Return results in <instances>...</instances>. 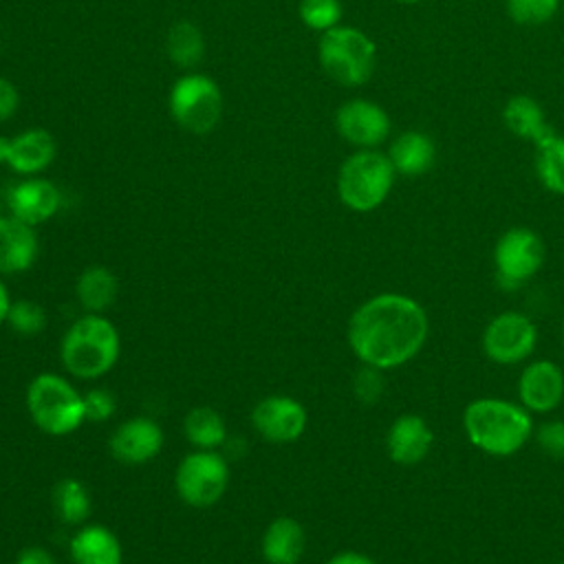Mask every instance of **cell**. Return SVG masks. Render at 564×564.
Segmentation results:
<instances>
[{
	"label": "cell",
	"instance_id": "obj_16",
	"mask_svg": "<svg viewBox=\"0 0 564 564\" xmlns=\"http://www.w3.org/2000/svg\"><path fill=\"white\" fill-rule=\"evenodd\" d=\"M163 430L148 416H132L117 425L108 441V449L115 460L123 465H143L159 456L163 447Z\"/></svg>",
	"mask_w": 564,
	"mask_h": 564
},
{
	"label": "cell",
	"instance_id": "obj_33",
	"mask_svg": "<svg viewBox=\"0 0 564 564\" xmlns=\"http://www.w3.org/2000/svg\"><path fill=\"white\" fill-rule=\"evenodd\" d=\"M535 438L549 456L564 458V421H549L540 425Z\"/></svg>",
	"mask_w": 564,
	"mask_h": 564
},
{
	"label": "cell",
	"instance_id": "obj_24",
	"mask_svg": "<svg viewBox=\"0 0 564 564\" xmlns=\"http://www.w3.org/2000/svg\"><path fill=\"white\" fill-rule=\"evenodd\" d=\"M51 502L55 509V516L70 527H82L90 518L93 500L86 489V485L77 478H62L55 482Z\"/></svg>",
	"mask_w": 564,
	"mask_h": 564
},
{
	"label": "cell",
	"instance_id": "obj_23",
	"mask_svg": "<svg viewBox=\"0 0 564 564\" xmlns=\"http://www.w3.org/2000/svg\"><path fill=\"white\" fill-rule=\"evenodd\" d=\"M117 291H119L117 275L104 264L86 267L79 273L77 284H75V295L86 313L104 315L115 304Z\"/></svg>",
	"mask_w": 564,
	"mask_h": 564
},
{
	"label": "cell",
	"instance_id": "obj_40",
	"mask_svg": "<svg viewBox=\"0 0 564 564\" xmlns=\"http://www.w3.org/2000/svg\"><path fill=\"white\" fill-rule=\"evenodd\" d=\"M560 564H564V562H560Z\"/></svg>",
	"mask_w": 564,
	"mask_h": 564
},
{
	"label": "cell",
	"instance_id": "obj_36",
	"mask_svg": "<svg viewBox=\"0 0 564 564\" xmlns=\"http://www.w3.org/2000/svg\"><path fill=\"white\" fill-rule=\"evenodd\" d=\"M326 564H377V562L359 551H339Z\"/></svg>",
	"mask_w": 564,
	"mask_h": 564
},
{
	"label": "cell",
	"instance_id": "obj_2",
	"mask_svg": "<svg viewBox=\"0 0 564 564\" xmlns=\"http://www.w3.org/2000/svg\"><path fill=\"white\" fill-rule=\"evenodd\" d=\"M463 430L476 449L505 458L529 443L533 419L520 403L498 397H480L467 403L463 412Z\"/></svg>",
	"mask_w": 564,
	"mask_h": 564
},
{
	"label": "cell",
	"instance_id": "obj_37",
	"mask_svg": "<svg viewBox=\"0 0 564 564\" xmlns=\"http://www.w3.org/2000/svg\"><path fill=\"white\" fill-rule=\"evenodd\" d=\"M9 308H11V297H9L7 284H4V282H2V278H0V324H2V322H7Z\"/></svg>",
	"mask_w": 564,
	"mask_h": 564
},
{
	"label": "cell",
	"instance_id": "obj_27",
	"mask_svg": "<svg viewBox=\"0 0 564 564\" xmlns=\"http://www.w3.org/2000/svg\"><path fill=\"white\" fill-rule=\"evenodd\" d=\"M165 51H167V57L181 68L198 66V62L205 55V40L200 29L187 20L172 24V29L167 31Z\"/></svg>",
	"mask_w": 564,
	"mask_h": 564
},
{
	"label": "cell",
	"instance_id": "obj_32",
	"mask_svg": "<svg viewBox=\"0 0 564 564\" xmlns=\"http://www.w3.org/2000/svg\"><path fill=\"white\" fill-rule=\"evenodd\" d=\"M117 403H115V397L110 390L106 388H93L84 394V412H86V421H93V423H101V421H108L115 412Z\"/></svg>",
	"mask_w": 564,
	"mask_h": 564
},
{
	"label": "cell",
	"instance_id": "obj_6",
	"mask_svg": "<svg viewBox=\"0 0 564 564\" xmlns=\"http://www.w3.org/2000/svg\"><path fill=\"white\" fill-rule=\"evenodd\" d=\"M322 70L341 86L366 84L377 64L375 42L355 26H333L322 33L317 44Z\"/></svg>",
	"mask_w": 564,
	"mask_h": 564
},
{
	"label": "cell",
	"instance_id": "obj_22",
	"mask_svg": "<svg viewBox=\"0 0 564 564\" xmlns=\"http://www.w3.org/2000/svg\"><path fill=\"white\" fill-rule=\"evenodd\" d=\"M502 121L507 130H511L516 137L533 143H540L551 132H555L546 123V117L540 104L529 95H513L502 108Z\"/></svg>",
	"mask_w": 564,
	"mask_h": 564
},
{
	"label": "cell",
	"instance_id": "obj_8",
	"mask_svg": "<svg viewBox=\"0 0 564 564\" xmlns=\"http://www.w3.org/2000/svg\"><path fill=\"white\" fill-rule=\"evenodd\" d=\"M229 465L216 449H196L181 458L174 487L178 498L194 509L214 507L227 491Z\"/></svg>",
	"mask_w": 564,
	"mask_h": 564
},
{
	"label": "cell",
	"instance_id": "obj_18",
	"mask_svg": "<svg viewBox=\"0 0 564 564\" xmlns=\"http://www.w3.org/2000/svg\"><path fill=\"white\" fill-rule=\"evenodd\" d=\"M40 242L31 225L0 212V275L31 269L37 260Z\"/></svg>",
	"mask_w": 564,
	"mask_h": 564
},
{
	"label": "cell",
	"instance_id": "obj_3",
	"mask_svg": "<svg viewBox=\"0 0 564 564\" xmlns=\"http://www.w3.org/2000/svg\"><path fill=\"white\" fill-rule=\"evenodd\" d=\"M121 352L117 326L101 313L77 317L62 337L59 359L75 379H99L110 372Z\"/></svg>",
	"mask_w": 564,
	"mask_h": 564
},
{
	"label": "cell",
	"instance_id": "obj_28",
	"mask_svg": "<svg viewBox=\"0 0 564 564\" xmlns=\"http://www.w3.org/2000/svg\"><path fill=\"white\" fill-rule=\"evenodd\" d=\"M344 7L339 0H300V20L313 31H328L339 24Z\"/></svg>",
	"mask_w": 564,
	"mask_h": 564
},
{
	"label": "cell",
	"instance_id": "obj_12",
	"mask_svg": "<svg viewBox=\"0 0 564 564\" xmlns=\"http://www.w3.org/2000/svg\"><path fill=\"white\" fill-rule=\"evenodd\" d=\"M335 128L346 143L375 150L390 134V117L377 101L348 99L335 112Z\"/></svg>",
	"mask_w": 564,
	"mask_h": 564
},
{
	"label": "cell",
	"instance_id": "obj_19",
	"mask_svg": "<svg viewBox=\"0 0 564 564\" xmlns=\"http://www.w3.org/2000/svg\"><path fill=\"white\" fill-rule=\"evenodd\" d=\"M73 564H121L123 549L115 531L104 524H82L68 544Z\"/></svg>",
	"mask_w": 564,
	"mask_h": 564
},
{
	"label": "cell",
	"instance_id": "obj_35",
	"mask_svg": "<svg viewBox=\"0 0 564 564\" xmlns=\"http://www.w3.org/2000/svg\"><path fill=\"white\" fill-rule=\"evenodd\" d=\"M15 564H57L53 553L44 546H26L18 553Z\"/></svg>",
	"mask_w": 564,
	"mask_h": 564
},
{
	"label": "cell",
	"instance_id": "obj_1",
	"mask_svg": "<svg viewBox=\"0 0 564 564\" xmlns=\"http://www.w3.org/2000/svg\"><path fill=\"white\" fill-rule=\"evenodd\" d=\"M430 333L425 308L405 293H377L355 308L346 337L352 355L379 370H394L414 359Z\"/></svg>",
	"mask_w": 564,
	"mask_h": 564
},
{
	"label": "cell",
	"instance_id": "obj_29",
	"mask_svg": "<svg viewBox=\"0 0 564 564\" xmlns=\"http://www.w3.org/2000/svg\"><path fill=\"white\" fill-rule=\"evenodd\" d=\"M560 7V0H507V13L516 24L540 26L549 22Z\"/></svg>",
	"mask_w": 564,
	"mask_h": 564
},
{
	"label": "cell",
	"instance_id": "obj_14",
	"mask_svg": "<svg viewBox=\"0 0 564 564\" xmlns=\"http://www.w3.org/2000/svg\"><path fill=\"white\" fill-rule=\"evenodd\" d=\"M62 205V194L55 183L42 176H26L13 183L7 192V209L13 218L37 227L51 220Z\"/></svg>",
	"mask_w": 564,
	"mask_h": 564
},
{
	"label": "cell",
	"instance_id": "obj_30",
	"mask_svg": "<svg viewBox=\"0 0 564 564\" xmlns=\"http://www.w3.org/2000/svg\"><path fill=\"white\" fill-rule=\"evenodd\" d=\"M7 322L9 326L20 333V335H37L44 330L46 326V313L44 308L33 302V300H18V302H11V308H9V315H7Z\"/></svg>",
	"mask_w": 564,
	"mask_h": 564
},
{
	"label": "cell",
	"instance_id": "obj_17",
	"mask_svg": "<svg viewBox=\"0 0 564 564\" xmlns=\"http://www.w3.org/2000/svg\"><path fill=\"white\" fill-rule=\"evenodd\" d=\"M434 445V432L427 421L414 412L399 414L386 434V449L392 463L412 467L421 463Z\"/></svg>",
	"mask_w": 564,
	"mask_h": 564
},
{
	"label": "cell",
	"instance_id": "obj_20",
	"mask_svg": "<svg viewBox=\"0 0 564 564\" xmlns=\"http://www.w3.org/2000/svg\"><path fill=\"white\" fill-rule=\"evenodd\" d=\"M260 549L267 564H297L306 549L304 527L289 516L271 520L262 533Z\"/></svg>",
	"mask_w": 564,
	"mask_h": 564
},
{
	"label": "cell",
	"instance_id": "obj_31",
	"mask_svg": "<svg viewBox=\"0 0 564 564\" xmlns=\"http://www.w3.org/2000/svg\"><path fill=\"white\" fill-rule=\"evenodd\" d=\"M381 372L383 370L372 368V366H364V364L357 370V375L352 379V390H355V394L361 403H377L381 399L383 388H386Z\"/></svg>",
	"mask_w": 564,
	"mask_h": 564
},
{
	"label": "cell",
	"instance_id": "obj_7",
	"mask_svg": "<svg viewBox=\"0 0 564 564\" xmlns=\"http://www.w3.org/2000/svg\"><path fill=\"white\" fill-rule=\"evenodd\" d=\"M167 104L174 121L194 134L214 130L223 115V93L218 84L203 73L181 75L170 90Z\"/></svg>",
	"mask_w": 564,
	"mask_h": 564
},
{
	"label": "cell",
	"instance_id": "obj_38",
	"mask_svg": "<svg viewBox=\"0 0 564 564\" xmlns=\"http://www.w3.org/2000/svg\"><path fill=\"white\" fill-rule=\"evenodd\" d=\"M397 2H401V4H414V2H421V0H397Z\"/></svg>",
	"mask_w": 564,
	"mask_h": 564
},
{
	"label": "cell",
	"instance_id": "obj_15",
	"mask_svg": "<svg viewBox=\"0 0 564 564\" xmlns=\"http://www.w3.org/2000/svg\"><path fill=\"white\" fill-rule=\"evenodd\" d=\"M520 405L529 412H553L564 399V372L551 359L529 361L518 379Z\"/></svg>",
	"mask_w": 564,
	"mask_h": 564
},
{
	"label": "cell",
	"instance_id": "obj_5",
	"mask_svg": "<svg viewBox=\"0 0 564 564\" xmlns=\"http://www.w3.org/2000/svg\"><path fill=\"white\" fill-rule=\"evenodd\" d=\"M394 176L397 172L388 154L379 150H357L339 167V200L352 212H372L388 198L394 185Z\"/></svg>",
	"mask_w": 564,
	"mask_h": 564
},
{
	"label": "cell",
	"instance_id": "obj_25",
	"mask_svg": "<svg viewBox=\"0 0 564 564\" xmlns=\"http://www.w3.org/2000/svg\"><path fill=\"white\" fill-rule=\"evenodd\" d=\"M183 434L196 449H216L227 441V425L218 410L198 405L185 414Z\"/></svg>",
	"mask_w": 564,
	"mask_h": 564
},
{
	"label": "cell",
	"instance_id": "obj_39",
	"mask_svg": "<svg viewBox=\"0 0 564 564\" xmlns=\"http://www.w3.org/2000/svg\"><path fill=\"white\" fill-rule=\"evenodd\" d=\"M562 337H564V324H562Z\"/></svg>",
	"mask_w": 564,
	"mask_h": 564
},
{
	"label": "cell",
	"instance_id": "obj_9",
	"mask_svg": "<svg viewBox=\"0 0 564 564\" xmlns=\"http://www.w3.org/2000/svg\"><path fill=\"white\" fill-rule=\"evenodd\" d=\"M546 247L540 234L529 227L507 229L494 247L496 280L502 289L516 291L527 284L544 264Z\"/></svg>",
	"mask_w": 564,
	"mask_h": 564
},
{
	"label": "cell",
	"instance_id": "obj_13",
	"mask_svg": "<svg viewBox=\"0 0 564 564\" xmlns=\"http://www.w3.org/2000/svg\"><path fill=\"white\" fill-rule=\"evenodd\" d=\"M57 154V143L44 128H31L15 137H0V163L15 174L35 176L44 172Z\"/></svg>",
	"mask_w": 564,
	"mask_h": 564
},
{
	"label": "cell",
	"instance_id": "obj_4",
	"mask_svg": "<svg viewBox=\"0 0 564 564\" xmlns=\"http://www.w3.org/2000/svg\"><path fill=\"white\" fill-rule=\"evenodd\" d=\"M26 410L48 436H68L86 423L84 394L57 372H40L26 386Z\"/></svg>",
	"mask_w": 564,
	"mask_h": 564
},
{
	"label": "cell",
	"instance_id": "obj_11",
	"mask_svg": "<svg viewBox=\"0 0 564 564\" xmlns=\"http://www.w3.org/2000/svg\"><path fill=\"white\" fill-rule=\"evenodd\" d=\"M308 423L304 403L289 394H269L251 410V425L269 443L297 441Z\"/></svg>",
	"mask_w": 564,
	"mask_h": 564
},
{
	"label": "cell",
	"instance_id": "obj_34",
	"mask_svg": "<svg viewBox=\"0 0 564 564\" xmlns=\"http://www.w3.org/2000/svg\"><path fill=\"white\" fill-rule=\"evenodd\" d=\"M18 106H20L18 88L9 79L0 77V121L11 119L18 112Z\"/></svg>",
	"mask_w": 564,
	"mask_h": 564
},
{
	"label": "cell",
	"instance_id": "obj_10",
	"mask_svg": "<svg viewBox=\"0 0 564 564\" xmlns=\"http://www.w3.org/2000/svg\"><path fill=\"white\" fill-rule=\"evenodd\" d=\"M538 344L533 319L520 311H502L482 330V350L498 366H513L531 357Z\"/></svg>",
	"mask_w": 564,
	"mask_h": 564
},
{
	"label": "cell",
	"instance_id": "obj_26",
	"mask_svg": "<svg viewBox=\"0 0 564 564\" xmlns=\"http://www.w3.org/2000/svg\"><path fill=\"white\" fill-rule=\"evenodd\" d=\"M535 174L544 189L564 196V137L551 132L535 143Z\"/></svg>",
	"mask_w": 564,
	"mask_h": 564
},
{
	"label": "cell",
	"instance_id": "obj_21",
	"mask_svg": "<svg viewBox=\"0 0 564 564\" xmlns=\"http://www.w3.org/2000/svg\"><path fill=\"white\" fill-rule=\"evenodd\" d=\"M388 159L397 174L416 178L430 172L436 161V145L430 134L421 130H408L399 134L388 152Z\"/></svg>",
	"mask_w": 564,
	"mask_h": 564
}]
</instances>
